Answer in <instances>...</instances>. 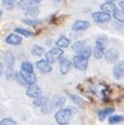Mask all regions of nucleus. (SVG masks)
Listing matches in <instances>:
<instances>
[{"label":"nucleus","instance_id":"9","mask_svg":"<svg viewBox=\"0 0 124 125\" xmlns=\"http://www.w3.org/2000/svg\"><path fill=\"white\" fill-rule=\"evenodd\" d=\"M35 66H36V68L41 71V73H49L53 70L51 64L49 63V62H47L46 59H41V60L36 61Z\"/></svg>","mask_w":124,"mask_h":125},{"label":"nucleus","instance_id":"21","mask_svg":"<svg viewBox=\"0 0 124 125\" xmlns=\"http://www.w3.org/2000/svg\"><path fill=\"white\" fill-rule=\"evenodd\" d=\"M87 47V44H86V42H84V41H79V42H76L74 43H72V50L76 52V53H79L81 52L83 49H85Z\"/></svg>","mask_w":124,"mask_h":125},{"label":"nucleus","instance_id":"10","mask_svg":"<svg viewBox=\"0 0 124 125\" xmlns=\"http://www.w3.org/2000/svg\"><path fill=\"white\" fill-rule=\"evenodd\" d=\"M38 2L36 1V0H19L18 1V4L17 6L20 8V10L26 11L27 10H29V8L31 7H34V6H37Z\"/></svg>","mask_w":124,"mask_h":125},{"label":"nucleus","instance_id":"22","mask_svg":"<svg viewBox=\"0 0 124 125\" xmlns=\"http://www.w3.org/2000/svg\"><path fill=\"white\" fill-rule=\"evenodd\" d=\"M31 54L33 56H37V57L42 56L45 54V49L41 46H38V44H34L32 49H31Z\"/></svg>","mask_w":124,"mask_h":125},{"label":"nucleus","instance_id":"29","mask_svg":"<svg viewBox=\"0 0 124 125\" xmlns=\"http://www.w3.org/2000/svg\"><path fill=\"white\" fill-rule=\"evenodd\" d=\"M68 96L72 98V100L76 104H78V105H82L83 104V99L80 96H78V95H76V94H72V93H68Z\"/></svg>","mask_w":124,"mask_h":125},{"label":"nucleus","instance_id":"7","mask_svg":"<svg viewBox=\"0 0 124 125\" xmlns=\"http://www.w3.org/2000/svg\"><path fill=\"white\" fill-rule=\"evenodd\" d=\"M104 59L108 63H116L119 60V52L116 49H109L104 53Z\"/></svg>","mask_w":124,"mask_h":125},{"label":"nucleus","instance_id":"15","mask_svg":"<svg viewBox=\"0 0 124 125\" xmlns=\"http://www.w3.org/2000/svg\"><path fill=\"white\" fill-rule=\"evenodd\" d=\"M90 27V23L85 20H78L72 25V30L74 31H84Z\"/></svg>","mask_w":124,"mask_h":125},{"label":"nucleus","instance_id":"34","mask_svg":"<svg viewBox=\"0 0 124 125\" xmlns=\"http://www.w3.org/2000/svg\"><path fill=\"white\" fill-rule=\"evenodd\" d=\"M119 6H120L121 10L124 11V1H120V2H119Z\"/></svg>","mask_w":124,"mask_h":125},{"label":"nucleus","instance_id":"32","mask_svg":"<svg viewBox=\"0 0 124 125\" xmlns=\"http://www.w3.org/2000/svg\"><path fill=\"white\" fill-rule=\"evenodd\" d=\"M23 22L25 24H27L28 26H35L39 23V20L37 19H32V18H28V19H24Z\"/></svg>","mask_w":124,"mask_h":125},{"label":"nucleus","instance_id":"2","mask_svg":"<svg viewBox=\"0 0 124 125\" xmlns=\"http://www.w3.org/2000/svg\"><path fill=\"white\" fill-rule=\"evenodd\" d=\"M63 50L60 48H53L51 49L50 51H48L46 54H45V57H46V61L49 62L50 64L54 63L57 60H60L62 56H63Z\"/></svg>","mask_w":124,"mask_h":125},{"label":"nucleus","instance_id":"4","mask_svg":"<svg viewBox=\"0 0 124 125\" xmlns=\"http://www.w3.org/2000/svg\"><path fill=\"white\" fill-rule=\"evenodd\" d=\"M93 21L95 22V23H98V24H104V23H108V22L111 21L112 19V16L110 14H107V12L104 11H94L93 14L91 15Z\"/></svg>","mask_w":124,"mask_h":125},{"label":"nucleus","instance_id":"20","mask_svg":"<svg viewBox=\"0 0 124 125\" xmlns=\"http://www.w3.org/2000/svg\"><path fill=\"white\" fill-rule=\"evenodd\" d=\"M1 2H2V5L5 10H11L17 6L18 0H1Z\"/></svg>","mask_w":124,"mask_h":125},{"label":"nucleus","instance_id":"12","mask_svg":"<svg viewBox=\"0 0 124 125\" xmlns=\"http://www.w3.org/2000/svg\"><path fill=\"white\" fill-rule=\"evenodd\" d=\"M105 46L101 43H97L95 42V47L92 50V54L96 59H100V58L104 57V53H105Z\"/></svg>","mask_w":124,"mask_h":125},{"label":"nucleus","instance_id":"33","mask_svg":"<svg viewBox=\"0 0 124 125\" xmlns=\"http://www.w3.org/2000/svg\"><path fill=\"white\" fill-rule=\"evenodd\" d=\"M53 108H54V106H53L52 104H50L48 102L47 104H45L43 106H41V113H43V114H50L51 112L53 111Z\"/></svg>","mask_w":124,"mask_h":125},{"label":"nucleus","instance_id":"28","mask_svg":"<svg viewBox=\"0 0 124 125\" xmlns=\"http://www.w3.org/2000/svg\"><path fill=\"white\" fill-rule=\"evenodd\" d=\"M113 18L115 20L119 21L120 23H124V11L122 10H117L113 14Z\"/></svg>","mask_w":124,"mask_h":125},{"label":"nucleus","instance_id":"27","mask_svg":"<svg viewBox=\"0 0 124 125\" xmlns=\"http://www.w3.org/2000/svg\"><path fill=\"white\" fill-rule=\"evenodd\" d=\"M25 14L31 17L32 19H35V17H37L39 14V10H38V6H34V7H31L29 10H27L25 11Z\"/></svg>","mask_w":124,"mask_h":125},{"label":"nucleus","instance_id":"8","mask_svg":"<svg viewBox=\"0 0 124 125\" xmlns=\"http://www.w3.org/2000/svg\"><path fill=\"white\" fill-rule=\"evenodd\" d=\"M113 75L116 80H121L124 78V61H119L115 64L113 68Z\"/></svg>","mask_w":124,"mask_h":125},{"label":"nucleus","instance_id":"35","mask_svg":"<svg viewBox=\"0 0 124 125\" xmlns=\"http://www.w3.org/2000/svg\"><path fill=\"white\" fill-rule=\"evenodd\" d=\"M2 73H3V64H2V62H0V77H1Z\"/></svg>","mask_w":124,"mask_h":125},{"label":"nucleus","instance_id":"3","mask_svg":"<svg viewBox=\"0 0 124 125\" xmlns=\"http://www.w3.org/2000/svg\"><path fill=\"white\" fill-rule=\"evenodd\" d=\"M88 62H89V58L84 57L82 55H76L73 57L72 64L78 70L83 71V70H86V68L88 67Z\"/></svg>","mask_w":124,"mask_h":125},{"label":"nucleus","instance_id":"18","mask_svg":"<svg viewBox=\"0 0 124 125\" xmlns=\"http://www.w3.org/2000/svg\"><path fill=\"white\" fill-rule=\"evenodd\" d=\"M114 112H115V109H113V108H105V109L99 110L97 112V116H98L100 121H103V120L105 119V117H108L111 114H113Z\"/></svg>","mask_w":124,"mask_h":125},{"label":"nucleus","instance_id":"26","mask_svg":"<svg viewBox=\"0 0 124 125\" xmlns=\"http://www.w3.org/2000/svg\"><path fill=\"white\" fill-rule=\"evenodd\" d=\"M15 33L19 34V35H23L25 37H30L33 35V33L31 32V31H29L27 29H24V28H15Z\"/></svg>","mask_w":124,"mask_h":125},{"label":"nucleus","instance_id":"37","mask_svg":"<svg viewBox=\"0 0 124 125\" xmlns=\"http://www.w3.org/2000/svg\"><path fill=\"white\" fill-rule=\"evenodd\" d=\"M36 1H37V2L39 3V2H41V1H43V0H36Z\"/></svg>","mask_w":124,"mask_h":125},{"label":"nucleus","instance_id":"24","mask_svg":"<svg viewBox=\"0 0 124 125\" xmlns=\"http://www.w3.org/2000/svg\"><path fill=\"white\" fill-rule=\"evenodd\" d=\"M21 70L26 71V73H34V67L33 64L29 61H24L21 64Z\"/></svg>","mask_w":124,"mask_h":125},{"label":"nucleus","instance_id":"11","mask_svg":"<svg viewBox=\"0 0 124 125\" xmlns=\"http://www.w3.org/2000/svg\"><path fill=\"white\" fill-rule=\"evenodd\" d=\"M22 42H23V39H22V37L17 33L8 34L5 38V42L10 44V46H19V44L22 43Z\"/></svg>","mask_w":124,"mask_h":125},{"label":"nucleus","instance_id":"36","mask_svg":"<svg viewBox=\"0 0 124 125\" xmlns=\"http://www.w3.org/2000/svg\"><path fill=\"white\" fill-rule=\"evenodd\" d=\"M2 12H3V11H2V10H0V17L2 16Z\"/></svg>","mask_w":124,"mask_h":125},{"label":"nucleus","instance_id":"25","mask_svg":"<svg viewBox=\"0 0 124 125\" xmlns=\"http://www.w3.org/2000/svg\"><path fill=\"white\" fill-rule=\"evenodd\" d=\"M124 121V117L122 115H112L109 117V123L110 124H117Z\"/></svg>","mask_w":124,"mask_h":125},{"label":"nucleus","instance_id":"14","mask_svg":"<svg viewBox=\"0 0 124 125\" xmlns=\"http://www.w3.org/2000/svg\"><path fill=\"white\" fill-rule=\"evenodd\" d=\"M72 68V62L67 59H65V58H61L60 59V73H61V74L65 75L66 73H69Z\"/></svg>","mask_w":124,"mask_h":125},{"label":"nucleus","instance_id":"23","mask_svg":"<svg viewBox=\"0 0 124 125\" xmlns=\"http://www.w3.org/2000/svg\"><path fill=\"white\" fill-rule=\"evenodd\" d=\"M33 105L34 106H37V108H41V106H43L45 104H48V98L46 96H41L38 98H35V99H33Z\"/></svg>","mask_w":124,"mask_h":125},{"label":"nucleus","instance_id":"6","mask_svg":"<svg viewBox=\"0 0 124 125\" xmlns=\"http://www.w3.org/2000/svg\"><path fill=\"white\" fill-rule=\"evenodd\" d=\"M23 81L25 82V84L27 85V87L30 86V85H34L36 84L37 82V78H36V74L34 73H26V71H23V70H20L19 71Z\"/></svg>","mask_w":124,"mask_h":125},{"label":"nucleus","instance_id":"16","mask_svg":"<svg viewBox=\"0 0 124 125\" xmlns=\"http://www.w3.org/2000/svg\"><path fill=\"white\" fill-rule=\"evenodd\" d=\"M100 10H101V11H104V12H107V14H110V15L112 14L113 15L118 8H117L115 3L111 2V1H107V2L103 3L100 5Z\"/></svg>","mask_w":124,"mask_h":125},{"label":"nucleus","instance_id":"19","mask_svg":"<svg viewBox=\"0 0 124 125\" xmlns=\"http://www.w3.org/2000/svg\"><path fill=\"white\" fill-rule=\"evenodd\" d=\"M70 46V39L66 36H60L56 42V47L60 49H64Z\"/></svg>","mask_w":124,"mask_h":125},{"label":"nucleus","instance_id":"1","mask_svg":"<svg viewBox=\"0 0 124 125\" xmlns=\"http://www.w3.org/2000/svg\"><path fill=\"white\" fill-rule=\"evenodd\" d=\"M72 117V113L69 109H60L55 114V120L59 125L68 124Z\"/></svg>","mask_w":124,"mask_h":125},{"label":"nucleus","instance_id":"13","mask_svg":"<svg viewBox=\"0 0 124 125\" xmlns=\"http://www.w3.org/2000/svg\"><path fill=\"white\" fill-rule=\"evenodd\" d=\"M3 60L7 68H12L16 62V57L10 51H6L3 54Z\"/></svg>","mask_w":124,"mask_h":125},{"label":"nucleus","instance_id":"30","mask_svg":"<svg viewBox=\"0 0 124 125\" xmlns=\"http://www.w3.org/2000/svg\"><path fill=\"white\" fill-rule=\"evenodd\" d=\"M78 55H82V56H84V57H87V58H90L91 57V55H92V50H91V48H89V47H86L85 49H83V50L79 53Z\"/></svg>","mask_w":124,"mask_h":125},{"label":"nucleus","instance_id":"5","mask_svg":"<svg viewBox=\"0 0 124 125\" xmlns=\"http://www.w3.org/2000/svg\"><path fill=\"white\" fill-rule=\"evenodd\" d=\"M26 95L32 98V99H35V98L42 96V92L41 89L38 87V85L34 84V85H30V86L26 88Z\"/></svg>","mask_w":124,"mask_h":125},{"label":"nucleus","instance_id":"17","mask_svg":"<svg viewBox=\"0 0 124 125\" xmlns=\"http://www.w3.org/2000/svg\"><path fill=\"white\" fill-rule=\"evenodd\" d=\"M65 101H66V98L64 96H61V95H55L53 97V100H52V105L54 108H58V109H62L63 105L65 104Z\"/></svg>","mask_w":124,"mask_h":125},{"label":"nucleus","instance_id":"31","mask_svg":"<svg viewBox=\"0 0 124 125\" xmlns=\"http://www.w3.org/2000/svg\"><path fill=\"white\" fill-rule=\"evenodd\" d=\"M0 125H17V122L11 118H3L0 120Z\"/></svg>","mask_w":124,"mask_h":125}]
</instances>
